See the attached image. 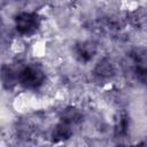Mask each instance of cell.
Wrapping results in <instances>:
<instances>
[{
  "label": "cell",
  "mask_w": 147,
  "mask_h": 147,
  "mask_svg": "<svg viewBox=\"0 0 147 147\" xmlns=\"http://www.w3.org/2000/svg\"><path fill=\"white\" fill-rule=\"evenodd\" d=\"M46 80V72L37 63L25 64L18 70V85L25 90H38Z\"/></svg>",
  "instance_id": "cell-1"
},
{
  "label": "cell",
  "mask_w": 147,
  "mask_h": 147,
  "mask_svg": "<svg viewBox=\"0 0 147 147\" xmlns=\"http://www.w3.org/2000/svg\"><path fill=\"white\" fill-rule=\"evenodd\" d=\"M41 20L36 11H20L14 17V26L21 36H32L40 26Z\"/></svg>",
  "instance_id": "cell-2"
},
{
  "label": "cell",
  "mask_w": 147,
  "mask_h": 147,
  "mask_svg": "<svg viewBox=\"0 0 147 147\" xmlns=\"http://www.w3.org/2000/svg\"><path fill=\"white\" fill-rule=\"evenodd\" d=\"M74 53L80 62H88L95 55L96 46L92 41H80L75 45Z\"/></svg>",
  "instance_id": "cell-3"
},
{
  "label": "cell",
  "mask_w": 147,
  "mask_h": 147,
  "mask_svg": "<svg viewBox=\"0 0 147 147\" xmlns=\"http://www.w3.org/2000/svg\"><path fill=\"white\" fill-rule=\"evenodd\" d=\"M72 125L70 124H67L64 122H61L57 123L51 131V139L54 141V142H61V141H64V140H68L71 138L72 136V129H71Z\"/></svg>",
  "instance_id": "cell-4"
},
{
  "label": "cell",
  "mask_w": 147,
  "mask_h": 147,
  "mask_svg": "<svg viewBox=\"0 0 147 147\" xmlns=\"http://www.w3.org/2000/svg\"><path fill=\"white\" fill-rule=\"evenodd\" d=\"M136 74L140 78H147V47L139 48L133 54Z\"/></svg>",
  "instance_id": "cell-5"
},
{
  "label": "cell",
  "mask_w": 147,
  "mask_h": 147,
  "mask_svg": "<svg viewBox=\"0 0 147 147\" xmlns=\"http://www.w3.org/2000/svg\"><path fill=\"white\" fill-rule=\"evenodd\" d=\"M93 74L99 79H109L115 75V68L110 60L101 59L93 68Z\"/></svg>",
  "instance_id": "cell-6"
},
{
  "label": "cell",
  "mask_w": 147,
  "mask_h": 147,
  "mask_svg": "<svg viewBox=\"0 0 147 147\" xmlns=\"http://www.w3.org/2000/svg\"><path fill=\"white\" fill-rule=\"evenodd\" d=\"M2 86L6 90H13L18 84V71H15L9 65H2L1 70Z\"/></svg>",
  "instance_id": "cell-7"
},
{
  "label": "cell",
  "mask_w": 147,
  "mask_h": 147,
  "mask_svg": "<svg viewBox=\"0 0 147 147\" xmlns=\"http://www.w3.org/2000/svg\"><path fill=\"white\" fill-rule=\"evenodd\" d=\"M82 118H83V114H82L80 109H78L77 107H74V106L65 107L63 110H61V114H60V121L64 122L67 124H70V125L79 123L82 121Z\"/></svg>",
  "instance_id": "cell-8"
},
{
  "label": "cell",
  "mask_w": 147,
  "mask_h": 147,
  "mask_svg": "<svg viewBox=\"0 0 147 147\" xmlns=\"http://www.w3.org/2000/svg\"><path fill=\"white\" fill-rule=\"evenodd\" d=\"M15 1H20V0H15Z\"/></svg>",
  "instance_id": "cell-9"
}]
</instances>
